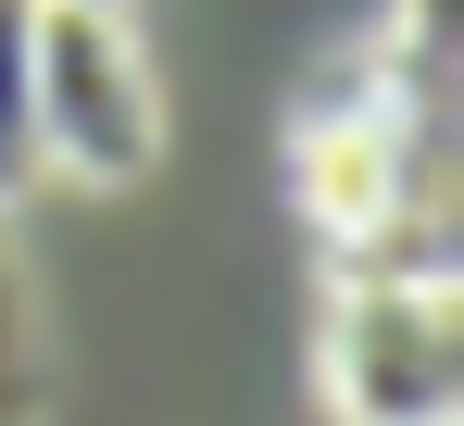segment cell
<instances>
[{"label": "cell", "instance_id": "3", "mask_svg": "<svg viewBox=\"0 0 464 426\" xmlns=\"http://www.w3.org/2000/svg\"><path fill=\"white\" fill-rule=\"evenodd\" d=\"M38 163V0H0V213L25 201Z\"/></svg>", "mask_w": 464, "mask_h": 426}, {"label": "cell", "instance_id": "4", "mask_svg": "<svg viewBox=\"0 0 464 426\" xmlns=\"http://www.w3.org/2000/svg\"><path fill=\"white\" fill-rule=\"evenodd\" d=\"M51 389H38V288H25V251H13V213H0V426H38Z\"/></svg>", "mask_w": 464, "mask_h": 426}, {"label": "cell", "instance_id": "1", "mask_svg": "<svg viewBox=\"0 0 464 426\" xmlns=\"http://www.w3.org/2000/svg\"><path fill=\"white\" fill-rule=\"evenodd\" d=\"M314 389H326V426H464V288L352 264L326 288Z\"/></svg>", "mask_w": 464, "mask_h": 426}, {"label": "cell", "instance_id": "2", "mask_svg": "<svg viewBox=\"0 0 464 426\" xmlns=\"http://www.w3.org/2000/svg\"><path fill=\"white\" fill-rule=\"evenodd\" d=\"M38 163L76 189L163 176V75L126 0H38Z\"/></svg>", "mask_w": 464, "mask_h": 426}]
</instances>
